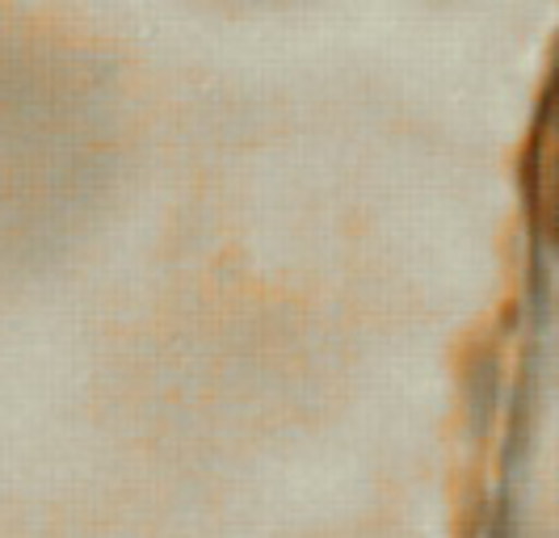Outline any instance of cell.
<instances>
[{"label": "cell", "instance_id": "cell-1", "mask_svg": "<svg viewBox=\"0 0 559 538\" xmlns=\"http://www.w3.org/2000/svg\"><path fill=\"white\" fill-rule=\"evenodd\" d=\"M531 194L534 211L547 227V236L559 244V81L551 97L543 101L538 127H534L531 147Z\"/></svg>", "mask_w": 559, "mask_h": 538}]
</instances>
